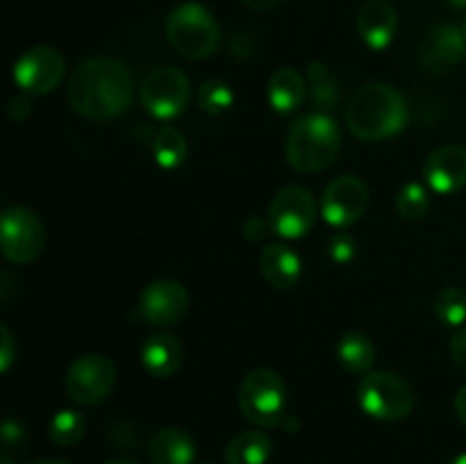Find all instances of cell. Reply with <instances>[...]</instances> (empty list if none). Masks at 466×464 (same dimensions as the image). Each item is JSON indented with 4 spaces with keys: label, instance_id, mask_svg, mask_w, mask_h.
I'll return each mask as SVG.
<instances>
[{
    "label": "cell",
    "instance_id": "obj_20",
    "mask_svg": "<svg viewBox=\"0 0 466 464\" xmlns=\"http://www.w3.org/2000/svg\"><path fill=\"white\" fill-rule=\"evenodd\" d=\"M308 80L294 66H282L268 77L267 98L278 114H291L305 103Z\"/></svg>",
    "mask_w": 466,
    "mask_h": 464
},
{
    "label": "cell",
    "instance_id": "obj_22",
    "mask_svg": "<svg viewBox=\"0 0 466 464\" xmlns=\"http://www.w3.org/2000/svg\"><path fill=\"white\" fill-rule=\"evenodd\" d=\"M273 453V439L262 430H246L232 437L226 449L228 464H267Z\"/></svg>",
    "mask_w": 466,
    "mask_h": 464
},
{
    "label": "cell",
    "instance_id": "obj_6",
    "mask_svg": "<svg viewBox=\"0 0 466 464\" xmlns=\"http://www.w3.org/2000/svg\"><path fill=\"white\" fill-rule=\"evenodd\" d=\"M358 405L376 421H400L414 409V389L394 371H369L358 382Z\"/></svg>",
    "mask_w": 466,
    "mask_h": 464
},
{
    "label": "cell",
    "instance_id": "obj_10",
    "mask_svg": "<svg viewBox=\"0 0 466 464\" xmlns=\"http://www.w3.org/2000/svg\"><path fill=\"white\" fill-rule=\"evenodd\" d=\"M317 200L303 185H287L268 203V226L282 239H300L317 223Z\"/></svg>",
    "mask_w": 466,
    "mask_h": 464
},
{
    "label": "cell",
    "instance_id": "obj_14",
    "mask_svg": "<svg viewBox=\"0 0 466 464\" xmlns=\"http://www.w3.org/2000/svg\"><path fill=\"white\" fill-rule=\"evenodd\" d=\"M428 189L440 196L458 194L466 187V146L446 144L432 150L423 164Z\"/></svg>",
    "mask_w": 466,
    "mask_h": 464
},
{
    "label": "cell",
    "instance_id": "obj_15",
    "mask_svg": "<svg viewBox=\"0 0 466 464\" xmlns=\"http://www.w3.org/2000/svg\"><path fill=\"white\" fill-rule=\"evenodd\" d=\"M466 57V39L462 27L440 23L431 27L419 44V62L428 71H449Z\"/></svg>",
    "mask_w": 466,
    "mask_h": 464
},
{
    "label": "cell",
    "instance_id": "obj_38",
    "mask_svg": "<svg viewBox=\"0 0 466 464\" xmlns=\"http://www.w3.org/2000/svg\"><path fill=\"white\" fill-rule=\"evenodd\" d=\"M105 464H137L135 459H127V458H114V459H107Z\"/></svg>",
    "mask_w": 466,
    "mask_h": 464
},
{
    "label": "cell",
    "instance_id": "obj_29",
    "mask_svg": "<svg viewBox=\"0 0 466 464\" xmlns=\"http://www.w3.org/2000/svg\"><path fill=\"white\" fill-rule=\"evenodd\" d=\"M328 255L335 264H349L355 257V239L344 230L335 232L328 239Z\"/></svg>",
    "mask_w": 466,
    "mask_h": 464
},
{
    "label": "cell",
    "instance_id": "obj_1",
    "mask_svg": "<svg viewBox=\"0 0 466 464\" xmlns=\"http://www.w3.org/2000/svg\"><path fill=\"white\" fill-rule=\"evenodd\" d=\"M66 98L73 112L89 121H109L126 112L135 98V80L121 59L91 57L68 77Z\"/></svg>",
    "mask_w": 466,
    "mask_h": 464
},
{
    "label": "cell",
    "instance_id": "obj_34",
    "mask_svg": "<svg viewBox=\"0 0 466 464\" xmlns=\"http://www.w3.org/2000/svg\"><path fill=\"white\" fill-rule=\"evenodd\" d=\"M271 230L268 226V218H259V217H250L248 221L244 223V237L248 241H259L267 237V232Z\"/></svg>",
    "mask_w": 466,
    "mask_h": 464
},
{
    "label": "cell",
    "instance_id": "obj_9",
    "mask_svg": "<svg viewBox=\"0 0 466 464\" xmlns=\"http://www.w3.org/2000/svg\"><path fill=\"white\" fill-rule=\"evenodd\" d=\"M116 385V367L109 358L98 353L73 359L64 376L66 396L77 405H98L112 394Z\"/></svg>",
    "mask_w": 466,
    "mask_h": 464
},
{
    "label": "cell",
    "instance_id": "obj_19",
    "mask_svg": "<svg viewBox=\"0 0 466 464\" xmlns=\"http://www.w3.org/2000/svg\"><path fill=\"white\" fill-rule=\"evenodd\" d=\"M148 458L153 464H194L196 444L180 428H159L148 439Z\"/></svg>",
    "mask_w": 466,
    "mask_h": 464
},
{
    "label": "cell",
    "instance_id": "obj_24",
    "mask_svg": "<svg viewBox=\"0 0 466 464\" xmlns=\"http://www.w3.org/2000/svg\"><path fill=\"white\" fill-rule=\"evenodd\" d=\"M308 85H309V96H312L314 105L319 109H332L339 103V82H337L335 73L326 66L323 62H312L308 66Z\"/></svg>",
    "mask_w": 466,
    "mask_h": 464
},
{
    "label": "cell",
    "instance_id": "obj_7",
    "mask_svg": "<svg viewBox=\"0 0 466 464\" xmlns=\"http://www.w3.org/2000/svg\"><path fill=\"white\" fill-rule=\"evenodd\" d=\"M189 77L176 66H155L139 89L141 105L157 121H173L189 105Z\"/></svg>",
    "mask_w": 466,
    "mask_h": 464
},
{
    "label": "cell",
    "instance_id": "obj_18",
    "mask_svg": "<svg viewBox=\"0 0 466 464\" xmlns=\"http://www.w3.org/2000/svg\"><path fill=\"white\" fill-rule=\"evenodd\" d=\"M259 271L273 289H294L303 273L300 257L285 244H268L259 255Z\"/></svg>",
    "mask_w": 466,
    "mask_h": 464
},
{
    "label": "cell",
    "instance_id": "obj_33",
    "mask_svg": "<svg viewBox=\"0 0 466 464\" xmlns=\"http://www.w3.org/2000/svg\"><path fill=\"white\" fill-rule=\"evenodd\" d=\"M30 112H32V103H30V98H27V94L14 96V98L9 100L7 114L12 121H16V123L25 121V118L30 116Z\"/></svg>",
    "mask_w": 466,
    "mask_h": 464
},
{
    "label": "cell",
    "instance_id": "obj_8",
    "mask_svg": "<svg viewBox=\"0 0 466 464\" xmlns=\"http://www.w3.org/2000/svg\"><path fill=\"white\" fill-rule=\"evenodd\" d=\"M0 246L5 259L12 264H30L44 253L46 226L32 209L14 205L0 218Z\"/></svg>",
    "mask_w": 466,
    "mask_h": 464
},
{
    "label": "cell",
    "instance_id": "obj_37",
    "mask_svg": "<svg viewBox=\"0 0 466 464\" xmlns=\"http://www.w3.org/2000/svg\"><path fill=\"white\" fill-rule=\"evenodd\" d=\"M35 464H71L68 459H62V458H46V459H39V462Z\"/></svg>",
    "mask_w": 466,
    "mask_h": 464
},
{
    "label": "cell",
    "instance_id": "obj_27",
    "mask_svg": "<svg viewBox=\"0 0 466 464\" xmlns=\"http://www.w3.org/2000/svg\"><path fill=\"white\" fill-rule=\"evenodd\" d=\"M435 317L449 328H462L466 323V291L460 287H444L435 298Z\"/></svg>",
    "mask_w": 466,
    "mask_h": 464
},
{
    "label": "cell",
    "instance_id": "obj_4",
    "mask_svg": "<svg viewBox=\"0 0 466 464\" xmlns=\"http://www.w3.org/2000/svg\"><path fill=\"white\" fill-rule=\"evenodd\" d=\"M167 39L182 57L205 59L218 48L221 27L205 5L180 3L167 16Z\"/></svg>",
    "mask_w": 466,
    "mask_h": 464
},
{
    "label": "cell",
    "instance_id": "obj_16",
    "mask_svg": "<svg viewBox=\"0 0 466 464\" xmlns=\"http://www.w3.org/2000/svg\"><path fill=\"white\" fill-rule=\"evenodd\" d=\"M399 30V12L390 0H367L358 14L360 39L371 50L380 53L394 41Z\"/></svg>",
    "mask_w": 466,
    "mask_h": 464
},
{
    "label": "cell",
    "instance_id": "obj_3",
    "mask_svg": "<svg viewBox=\"0 0 466 464\" xmlns=\"http://www.w3.org/2000/svg\"><path fill=\"white\" fill-rule=\"evenodd\" d=\"M341 130L326 112L303 114L287 132V162L299 173H319L339 157Z\"/></svg>",
    "mask_w": 466,
    "mask_h": 464
},
{
    "label": "cell",
    "instance_id": "obj_39",
    "mask_svg": "<svg viewBox=\"0 0 466 464\" xmlns=\"http://www.w3.org/2000/svg\"><path fill=\"white\" fill-rule=\"evenodd\" d=\"M453 9H466V0H446Z\"/></svg>",
    "mask_w": 466,
    "mask_h": 464
},
{
    "label": "cell",
    "instance_id": "obj_13",
    "mask_svg": "<svg viewBox=\"0 0 466 464\" xmlns=\"http://www.w3.org/2000/svg\"><path fill=\"white\" fill-rule=\"evenodd\" d=\"M141 318L148 326L167 328L176 326L189 309V294H187L185 285L171 277L164 280H155L146 287L139 294V303H137Z\"/></svg>",
    "mask_w": 466,
    "mask_h": 464
},
{
    "label": "cell",
    "instance_id": "obj_23",
    "mask_svg": "<svg viewBox=\"0 0 466 464\" xmlns=\"http://www.w3.org/2000/svg\"><path fill=\"white\" fill-rule=\"evenodd\" d=\"M150 150H153V157L157 162V166L164 168V171H176L187 159V141L176 127H162V130H157Z\"/></svg>",
    "mask_w": 466,
    "mask_h": 464
},
{
    "label": "cell",
    "instance_id": "obj_25",
    "mask_svg": "<svg viewBox=\"0 0 466 464\" xmlns=\"http://www.w3.org/2000/svg\"><path fill=\"white\" fill-rule=\"evenodd\" d=\"M86 419L77 409H59L48 423V439L55 446H76L85 437Z\"/></svg>",
    "mask_w": 466,
    "mask_h": 464
},
{
    "label": "cell",
    "instance_id": "obj_36",
    "mask_svg": "<svg viewBox=\"0 0 466 464\" xmlns=\"http://www.w3.org/2000/svg\"><path fill=\"white\" fill-rule=\"evenodd\" d=\"M455 414H458L460 421L466 426V385L455 394Z\"/></svg>",
    "mask_w": 466,
    "mask_h": 464
},
{
    "label": "cell",
    "instance_id": "obj_30",
    "mask_svg": "<svg viewBox=\"0 0 466 464\" xmlns=\"http://www.w3.org/2000/svg\"><path fill=\"white\" fill-rule=\"evenodd\" d=\"M0 437H3L5 450L18 449V446L25 441V428H23V423L16 421V419H5Z\"/></svg>",
    "mask_w": 466,
    "mask_h": 464
},
{
    "label": "cell",
    "instance_id": "obj_5",
    "mask_svg": "<svg viewBox=\"0 0 466 464\" xmlns=\"http://www.w3.org/2000/svg\"><path fill=\"white\" fill-rule=\"evenodd\" d=\"M237 405L248 423L276 428L287 417V385L273 368H255L241 380Z\"/></svg>",
    "mask_w": 466,
    "mask_h": 464
},
{
    "label": "cell",
    "instance_id": "obj_42",
    "mask_svg": "<svg viewBox=\"0 0 466 464\" xmlns=\"http://www.w3.org/2000/svg\"><path fill=\"white\" fill-rule=\"evenodd\" d=\"M462 32H464V39H466V21H464V25H462Z\"/></svg>",
    "mask_w": 466,
    "mask_h": 464
},
{
    "label": "cell",
    "instance_id": "obj_21",
    "mask_svg": "<svg viewBox=\"0 0 466 464\" xmlns=\"http://www.w3.org/2000/svg\"><path fill=\"white\" fill-rule=\"evenodd\" d=\"M337 359L353 376H367L376 364V346L364 332H346L337 344Z\"/></svg>",
    "mask_w": 466,
    "mask_h": 464
},
{
    "label": "cell",
    "instance_id": "obj_28",
    "mask_svg": "<svg viewBox=\"0 0 466 464\" xmlns=\"http://www.w3.org/2000/svg\"><path fill=\"white\" fill-rule=\"evenodd\" d=\"M431 209V196L428 189L419 182H408L403 189L396 194V212L405 221H421Z\"/></svg>",
    "mask_w": 466,
    "mask_h": 464
},
{
    "label": "cell",
    "instance_id": "obj_17",
    "mask_svg": "<svg viewBox=\"0 0 466 464\" xmlns=\"http://www.w3.org/2000/svg\"><path fill=\"white\" fill-rule=\"evenodd\" d=\"M185 348L168 332H155L141 344V367L153 378H171L182 367Z\"/></svg>",
    "mask_w": 466,
    "mask_h": 464
},
{
    "label": "cell",
    "instance_id": "obj_32",
    "mask_svg": "<svg viewBox=\"0 0 466 464\" xmlns=\"http://www.w3.org/2000/svg\"><path fill=\"white\" fill-rule=\"evenodd\" d=\"M451 359H453L455 367L466 371V328H460L451 337Z\"/></svg>",
    "mask_w": 466,
    "mask_h": 464
},
{
    "label": "cell",
    "instance_id": "obj_2",
    "mask_svg": "<svg viewBox=\"0 0 466 464\" xmlns=\"http://www.w3.org/2000/svg\"><path fill=\"white\" fill-rule=\"evenodd\" d=\"M408 118V100L387 82L360 86L346 105V127L360 141L391 139L405 130Z\"/></svg>",
    "mask_w": 466,
    "mask_h": 464
},
{
    "label": "cell",
    "instance_id": "obj_31",
    "mask_svg": "<svg viewBox=\"0 0 466 464\" xmlns=\"http://www.w3.org/2000/svg\"><path fill=\"white\" fill-rule=\"evenodd\" d=\"M14 355H16V344H14L12 332H9L7 326H0V371H9V367L14 362Z\"/></svg>",
    "mask_w": 466,
    "mask_h": 464
},
{
    "label": "cell",
    "instance_id": "obj_11",
    "mask_svg": "<svg viewBox=\"0 0 466 464\" xmlns=\"http://www.w3.org/2000/svg\"><path fill=\"white\" fill-rule=\"evenodd\" d=\"M66 73L62 53L50 45L25 50L14 64V82L27 96H46L57 89Z\"/></svg>",
    "mask_w": 466,
    "mask_h": 464
},
{
    "label": "cell",
    "instance_id": "obj_26",
    "mask_svg": "<svg viewBox=\"0 0 466 464\" xmlns=\"http://www.w3.org/2000/svg\"><path fill=\"white\" fill-rule=\"evenodd\" d=\"M235 103V91L228 85L226 80H218V77H209L200 85L198 89V107L203 109L209 116H218V114H226L228 109Z\"/></svg>",
    "mask_w": 466,
    "mask_h": 464
},
{
    "label": "cell",
    "instance_id": "obj_12",
    "mask_svg": "<svg viewBox=\"0 0 466 464\" xmlns=\"http://www.w3.org/2000/svg\"><path fill=\"white\" fill-rule=\"evenodd\" d=\"M369 187L358 176H339L326 187L321 198V217L328 226L344 230L367 214Z\"/></svg>",
    "mask_w": 466,
    "mask_h": 464
},
{
    "label": "cell",
    "instance_id": "obj_40",
    "mask_svg": "<svg viewBox=\"0 0 466 464\" xmlns=\"http://www.w3.org/2000/svg\"><path fill=\"white\" fill-rule=\"evenodd\" d=\"M449 464H466V453H460V455H455V458L451 459Z\"/></svg>",
    "mask_w": 466,
    "mask_h": 464
},
{
    "label": "cell",
    "instance_id": "obj_35",
    "mask_svg": "<svg viewBox=\"0 0 466 464\" xmlns=\"http://www.w3.org/2000/svg\"><path fill=\"white\" fill-rule=\"evenodd\" d=\"M246 7L255 9V12H271L278 5H282V0H241Z\"/></svg>",
    "mask_w": 466,
    "mask_h": 464
},
{
    "label": "cell",
    "instance_id": "obj_41",
    "mask_svg": "<svg viewBox=\"0 0 466 464\" xmlns=\"http://www.w3.org/2000/svg\"><path fill=\"white\" fill-rule=\"evenodd\" d=\"M0 464H14V459H12V458H9V455H5V458H3V459H0Z\"/></svg>",
    "mask_w": 466,
    "mask_h": 464
}]
</instances>
